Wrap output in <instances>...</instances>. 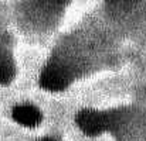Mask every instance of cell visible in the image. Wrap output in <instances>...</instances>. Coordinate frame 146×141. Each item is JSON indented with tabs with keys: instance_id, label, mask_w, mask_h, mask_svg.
I'll use <instances>...</instances> for the list:
<instances>
[{
	"instance_id": "cell-1",
	"label": "cell",
	"mask_w": 146,
	"mask_h": 141,
	"mask_svg": "<svg viewBox=\"0 0 146 141\" xmlns=\"http://www.w3.org/2000/svg\"><path fill=\"white\" fill-rule=\"evenodd\" d=\"M68 82H70V75L67 69L58 64L48 65L40 76V85L51 92H58L65 89L68 86Z\"/></svg>"
},
{
	"instance_id": "cell-2",
	"label": "cell",
	"mask_w": 146,
	"mask_h": 141,
	"mask_svg": "<svg viewBox=\"0 0 146 141\" xmlns=\"http://www.w3.org/2000/svg\"><path fill=\"white\" fill-rule=\"evenodd\" d=\"M77 124L78 127L88 136H98L101 134L106 126H108V119L105 114L99 113L97 110H82L77 116Z\"/></svg>"
},
{
	"instance_id": "cell-3",
	"label": "cell",
	"mask_w": 146,
	"mask_h": 141,
	"mask_svg": "<svg viewBox=\"0 0 146 141\" xmlns=\"http://www.w3.org/2000/svg\"><path fill=\"white\" fill-rule=\"evenodd\" d=\"M13 119L24 127H36L41 121V113L31 104H20L13 109Z\"/></svg>"
},
{
	"instance_id": "cell-4",
	"label": "cell",
	"mask_w": 146,
	"mask_h": 141,
	"mask_svg": "<svg viewBox=\"0 0 146 141\" xmlns=\"http://www.w3.org/2000/svg\"><path fill=\"white\" fill-rule=\"evenodd\" d=\"M14 76V64L7 54L0 52V85L9 83Z\"/></svg>"
},
{
	"instance_id": "cell-5",
	"label": "cell",
	"mask_w": 146,
	"mask_h": 141,
	"mask_svg": "<svg viewBox=\"0 0 146 141\" xmlns=\"http://www.w3.org/2000/svg\"><path fill=\"white\" fill-rule=\"evenodd\" d=\"M37 1H40V3H43L46 6H62L68 0H37Z\"/></svg>"
},
{
	"instance_id": "cell-6",
	"label": "cell",
	"mask_w": 146,
	"mask_h": 141,
	"mask_svg": "<svg viewBox=\"0 0 146 141\" xmlns=\"http://www.w3.org/2000/svg\"><path fill=\"white\" fill-rule=\"evenodd\" d=\"M108 1H111V3H121V1H125V0H108Z\"/></svg>"
},
{
	"instance_id": "cell-7",
	"label": "cell",
	"mask_w": 146,
	"mask_h": 141,
	"mask_svg": "<svg viewBox=\"0 0 146 141\" xmlns=\"http://www.w3.org/2000/svg\"><path fill=\"white\" fill-rule=\"evenodd\" d=\"M38 141H54V140H51V138H43V140H38Z\"/></svg>"
}]
</instances>
